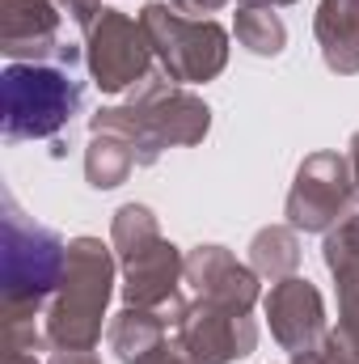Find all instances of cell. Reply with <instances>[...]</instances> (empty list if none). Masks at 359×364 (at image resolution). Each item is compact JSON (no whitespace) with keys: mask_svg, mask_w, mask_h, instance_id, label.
Segmentation results:
<instances>
[{"mask_svg":"<svg viewBox=\"0 0 359 364\" xmlns=\"http://www.w3.org/2000/svg\"><path fill=\"white\" fill-rule=\"evenodd\" d=\"M81 106V85L55 68H9L4 73V136H51Z\"/></svg>","mask_w":359,"mask_h":364,"instance_id":"6da1fadb","label":"cell"},{"mask_svg":"<svg viewBox=\"0 0 359 364\" xmlns=\"http://www.w3.org/2000/svg\"><path fill=\"white\" fill-rule=\"evenodd\" d=\"M60 242L43 229H30L17 220V212H9V233H4V284H9V301H17L21 292L38 301L43 288H51V279L60 272Z\"/></svg>","mask_w":359,"mask_h":364,"instance_id":"7a4b0ae2","label":"cell"}]
</instances>
